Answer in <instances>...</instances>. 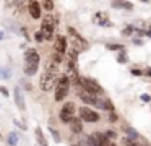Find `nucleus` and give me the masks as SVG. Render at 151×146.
I'll use <instances>...</instances> for the list:
<instances>
[{"mask_svg":"<svg viewBox=\"0 0 151 146\" xmlns=\"http://www.w3.org/2000/svg\"><path fill=\"white\" fill-rule=\"evenodd\" d=\"M59 65L57 63H50L49 67L46 68V71L42 73V76H41V80H39V86H41V89L42 91H50L54 86L57 84V81H59Z\"/></svg>","mask_w":151,"mask_h":146,"instance_id":"1","label":"nucleus"},{"mask_svg":"<svg viewBox=\"0 0 151 146\" xmlns=\"http://www.w3.org/2000/svg\"><path fill=\"white\" fill-rule=\"evenodd\" d=\"M39 67V54L33 49L24 52V73L26 75H34Z\"/></svg>","mask_w":151,"mask_h":146,"instance_id":"2","label":"nucleus"},{"mask_svg":"<svg viewBox=\"0 0 151 146\" xmlns=\"http://www.w3.org/2000/svg\"><path fill=\"white\" fill-rule=\"evenodd\" d=\"M68 88H70L68 76L67 75H60L59 81H57V88H55V101H62L68 94Z\"/></svg>","mask_w":151,"mask_h":146,"instance_id":"3","label":"nucleus"},{"mask_svg":"<svg viewBox=\"0 0 151 146\" xmlns=\"http://www.w3.org/2000/svg\"><path fill=\"white\" fill-rule=\"evenodd\" d=\"M67 31H68V34L72 36V45H73V49H75L76 52H83V50L88 49V42H86L73 28H67Z\"/></svg>","mask_w":151,"mask_h":146,"instance_id":"4","label":"nucleus"},{"mask_svg":"<svg viewBox=\"0 0 151 146\" xmlns=\"http://www.w3.org/2000/svg\"><path fill=\"white\" fill-rule=\"evenodd\" d=\"M73 115H75V104L73 102H65L63 107L60 109V120L70 123L73 119H75Z\"/></svg>","mask_w":151,"mask_h":146,"instance_id":"5","label":"nucleus"},{"mask_svg":"<svg viewBox=\"0 0 151 146\" xmlns=\"http://www.w3.org/2000/svg\"><path fill=\"white\" fill-rule=\"evenodd\" d=\"M80 83H81L83 88H85V91H88V93L94 94V96H96L98 93H102L101 84H99L98 81L91 80V78H81V80H80Z\"/></svg>","mask_w":151,"mask_h":146,"instance_id":"6","label":"nucleus"},{"mask_svg":"<svg viewBox=\"0 0 151 146\" xmlns=\"http://www.w3.org/2000/svg\"><path fill=\"white\" fill-rule=\"evenodd\" d=\"M80 117H81V120H86V122H98L99 120V114L85 106L80 109Z\"/></svg>","mask_w":151,"mask_h":146,"instance_id":"7","label":"nucleus"},{"mask_svg":"<svg viewBox=\"0 0 151 146\" xmlns=\"http://www.w3.org/2000/svg\"><path fill=\"white\" fill-rule=\"evenodd\" d=\"M107 143H109V140L106 138V135H102V133H99V132L93 133V135L88 138V145L89 146H106Z\"/></svg>","mask_w":151,"mask_h":146,"instance_id":"8","label":"nucleus"},{"mask_svg":"<svg viewBox=\"0 0 151 146\" xmlns=\"http://www.w3.org/2000/svg\"><path fill=\"white\" fill-rule=\"evenodd\" d=\"M78 96H80V99H81L83 102L91 104V106H99V104H101V101H98V97H96L94 94L88 93V91H80Z\"/></svg>","mask_w":151,"mask_h":146,"instance_id":"9","label":"nucleus"},{"mask_svg":"<svg viewBox=\"0 0 151 146\" xmlns=\"http://www.w3.org/2000/svg\"><path fill=\"white\" fill-rule=\"evenodd\" d=\"M57 24H59V18H57L55 15H50V13H47V15L44 16V19H42V28L55 29Z\"/></svg>","mask_w":151,"mask_h":146,"instance_id":"10","label":"nucleus"},{"mask_svg":"<svg viewBox=\"0 0 151 146\" xmlns=\"http://www.w3.org/2000/svg\"><path fill=\"white\" fill-rule=\"evenodd\" d=\"M54 52H57V54H65L67 52V39L62 37V36H59V37L55 39V42H54Z\"/></svg>","mask_w":151,"mask_h":146,"instance_id":"11","label":"nucleus"},{"mask_svg":"<svg viewBox=\"0 0 151 146\" xmlns=\"http://www.w3.org/2000/svg\"><path fill=\"white\" fill-rule=\"evenodd\" d=\"M28 10H29V15L33 16L34 19H37L41 16V5H39V2L31 0V2L28 3Z\"/></svg>","mask_w":151,"mask_h":146,"instance_id":"12","label":"nucleus"},{"mask_svg":"<svg viewBox=\"0 0 151 146\" xmlns=\"http://www.w3.org/2000/svg\"><path fill=\"white\" fill-rule=\"evenodd\" d=\"M15 102H17L18 109H21V110L26 109V104H24V97H23V93H21V88H15Z\"/></svg>","mask_w":151,"mask_h":146,"instance_id":"13","label":"nucleus"},{"mask_svg":"<svg viewBox=\"0 0 151 146\" xmlns=\"http://www.w3.org/2000/svg\"><path fill=\"white\" fill-rule=\"evenodd\" d=\"M70 130H72L73 133H81L83 132L81 120H80V119H73L72 122H70Z\"/></svg>","mask_w":151,"mask_h":146,"instance_id":"14","label":"nucleus"},{"mask_svg":"<svg viewBox=\"0 0 151 146\" xmlns=\"http://www.w3.org/2000/svg\"><path fill=\"white\" fill-rule=\"evenodd\" d=\"M76 58H78V52H76L75 49H72V50L68 52V68H70V70H73V68H75Z\"/></svg>","mask_w":151,"mask_h":146,"instance_id":"15","label":"nucleus"},{"mask_svg":"<svg viewBox=\"0 0 151 146\" xmlns=\"http://www.w3.org/2000/svg\"><path fill=\"white\" fill-rule=\"evenodd\" d=\"M41 32H42V36H44V39H46V41H52V39H54V29L41 28Z\"/></svg>","mask_w":151,"mask_h":146,"instance_id":"16","label":"nucleus"},{"mask_svg":"<svg viewBox=\"0 0 151 146\" xmlns=\"http://www.w3.org/2000/svg\"><path fill=\"white\" fill-rule=\"evenodd\" d=\"M99 107H102V109H106V110H111V112H114V104H112V101H109V99L101 101Z\"/></svg>","mask_w":151,"mask_h":146,"instance_id":"17","label":"nucleus"},{"mask_svg":"<svg viewBox=\"0 0 151 146\" xmlns=\"http://www.w3.org/2000/svg\"><path fill=\"white\" fill-rule=\"evenodd\" d=\"M7 143L10 146H17L18 145V135H17V133H13V132L8 133V141Z\"/></svg>","mask_w":151,"mask_h":146,"instance_id":"18","label":"nucleus"},{"mask_svg":"<svg viewBox=\"0 0 151 146\" xmlns=\"http://www.w3.org/2000/svg\"><path fill=\"white\" fill-rule=\"evenodd\" d=\"M34 132H36V136H37V141L41 143V146H44V145H46V138H44V133H42V130H41L39 127H37V128L34 130Z\"/></svg>","mask_w":151,"mask_h":146,"instance_id":"19","label":"nucleus"},{"mask_svg":"<svg viewBox=\"0 0 151 146\" xmlns=\"http://www.w3.org/2000/svg\"><path fill=\"white\" fill-rule=\"evenodd\" d=\"M124 146H141L137 140H132V138H124Z\"/></svg>","mask_w":151,"mask_h":146,"instance_id":"20","label":"nucleus"},{"mask_svg":"<svg viewBox=\"0 0 151 146\" xmlns=\"http://www.w3.org/2000/svg\"><path fill=\"white\" fill-rule=\"evenodd\" d=\"M10 70H8V68H2L0 67V78H4V80H8V78H10Z\"/></svg>","mask_w":151,"mask_h":146,"instance_id":"21","label":"nucleus"},{"mask_svg":"<svg viewBox=\"0 0 151 146\" xmlns=\"http://www.w3.org/2000/svg\"><path fill=\"white\" fill-rule=\"evenodd\" d=\"M107 49L109 50H122L124 52V45L122 44H107Z\"/></svg>","mask_w":151,"mask_h":146,"instance_id":"22","label":"nucleus"},{"mask_svg":"<svg viewBox=\"0 0 151 146\" xmlns=\"http://www.w3.org/2000/svg\"><path fill=\"white\" fill-rule=\"evenodd\" d=\"M42 6H44L46 10H49V12H50V10H54V6H55V3H54L52 0H46V2H42Z\"/></svg>","mask_w":151,"mask_h":146,"instance_id":"23","label":"nucleus"},{"mask_svg":"<svg viewBox=\"0 0 151 146\" xmlns=\"http://www.w3.org/2000/svg\"><path fill=\"white\" fill-rule=\"evenodd\" d=\"M49 132H50V135L54 136V140H55L57 143H60V135L57 133V130L55 128H49Z\"/></svg>","mask_w":151,"mask_h":146,"instance_id":"24","label":"nucleus"},{"mask_svg":"<svg viewBox=\"0 0 151 146\" xmlns=\"http://www.w3.org/2000/svg\"><path fill=\"white\" fill-rule=\"evenodd\" d=\"M62 58H63V55H62V54H57V52H54V63L59 65L60 62H62Z\"/></svg>","mask_w":151,"mask_h":146,"instance_id":"25","label":"nucleus"},{"mask_svg":"<svg viewBox=\"0 0 151 146\" xmlns=\"http://www.w3.org/2000/svg\"><path fill=\"white\" fill-rule=\"evenodd\" d=\"M127 60H128V58H127V54H125V52H122V54L117 57V62H119V63H125Z\"/></svg>","mask_w":151,"mask_h":146,"instance_id":"26","label":"nucleus"},{"mask_svg":"<svg viewBox=\"0 0 151 146\" xmlns=\"http://www.w3.org/2000/svg\"><path fill=\"white\" fill-rule=\"evenodd\" d=\"M34 39H36L37 42H42V41H44V36H42V32H41V31H37L36 34H34Z\"/></svg>","mask_w":151,"mask_h":146,"instance_id":"27","label":"nucleus"},{"mask_svg":"<svg viewBox=\"0 0 151 146\" xmlns=\"http://www.w3.org/2000/svg\"><path fill=\"white\" fill-rule=\"evenodd\" d=\"M109 122H117V114L115 112H111V115H109Z\"/></svg>","mask_w":151,"mask_h":146,"instance_id":"28","label":"nucleus"},{"mask_svg":"<svg viewBox=\"0 0 151 146\" xmlns=\"http://www.w3.org/2000/svg\"><path fill=\"white\" fill-rule=\"evenodd\" d=\"M106 138H107V140H114L115 138V132H107V133H106Z\"/></svg>","mask_w":151,"mask_h":146,"instance_id":"29","label":"nucleus"},{"mask_svg":"<svg viewBox=\"0 0 151 146\" xmlns=\"http://www.w3.org/2000/svg\"><path fill=\"white\" fill-rule=\"evenodd\" d=\"M141 101H145V102H150V101H151V96H148V94H141Z\"/></svg>","mask_w":151,"mask_h":146,"instance_id":"30","label":"nucleus"},{"mask_svg":"<svg viewBox=\"0 0 151 146\" xmlns=\"http://www.w3.org/2000/svg\"><path fill=\"white\" fill-rule=\"evenodd\" d=\"M0 93L4 94V96H8V89L5 86H0Z\"/></svg>","mask_w":151,"mask_h":146,"instance_id":"31","label":"nucleus"},{"mask_svg":"<svg viewBox=\"0 0 151 146\" xmlns=\"http://www.w3.org/2000/svg\"><path fill=\"white\" fill-rule=\"evenodd\" d=\"M99 24H101V26H112V24H111V21H107V19H102V21L99 23Z\"/></svg>","mask_w":151,"mask_h":146,"instance_id":"32","label":"nucleus"},{"mask_svg":"<svg viewBox=\"0 0 151 146\" xmlns=\"http://www.w3.org/2000/svg\"><path fill=\"white\" fill-rule=\"evenodd\" d=\"M132 73H133V75H137V76H140V75H141V71H140V70H137V68H133V70H132Z\"/></svg>","mask_w":151,"mask_h":146,"instance_id":"33","label":"nucleus"},{"mask_svg":"<svg viewBox=\"0 0 151 146\" xmlns=\"http://www.w3.org/2000/svg\"><path fill=\"white\" fill-rule=\"evenodd\" d=\"M106 146H115V143H112V141H109V143H107V145H106Z\"/></svg>","mask_w":151,"mask_h":146,"instance_id":"34","label":"nucleus"},{"mask_svg":"<svg viewBox=\"0 0 151 146\" xmlns=\"http://www.w3.org/2000/svg\"><path fill=\"white\" fill-rule=\"evenodd\" d=\"M146 75H148V76H151V68H150V70L146 71Z\"/></svg>","mask_w":151,"mask_h":146,"instance_id":"35","label":"nucleus"},{"mask_svg":"<svg viewBox=\"0 0 151 146\" xmlns=\"http://www.w3.org/2000/svg\"><path fill=\"white\" fill-rule=\"evenodd\" d=\"M2 37H4V32L0 31V41H2Z\"/></svg>","mask_w":151,"mask_h":146,"instance_id":"36","label":"nucleus"},{"mask_svg":"<svg viewBox=\"0 0 151 146\" xmlns=\"http://www.w3.org/2000/svg\"><path fill=\"white\" fill-rule=\"evenodd\" d=\"M44 146H46V145H44Z\"/></svg>","mask_w":151,"mask_h":146,"instance_id":"37","label":"nucleus"}]
</instances>
